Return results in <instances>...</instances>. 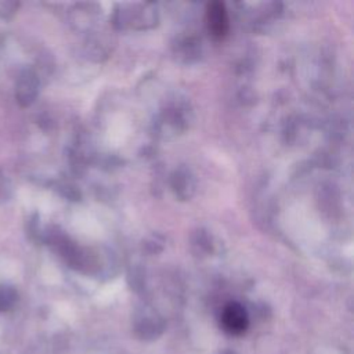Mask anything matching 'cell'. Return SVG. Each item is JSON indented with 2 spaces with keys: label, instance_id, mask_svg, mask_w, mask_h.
I'll return each mask as SVG.
<instances>
[{
  "label": "cell",
  "instance_id": "obj_3",
  "mask_svg": "<svg viewBox=\"0 0 354 354\" xmlns=\"http://www.w3.org/2000/svg\"><path fill=\"white\" fill-rule=\"evenodd\" d=\"M39 91V79L32 69H25L17 82L15 98L21 106L30 105Z\"/></svg>",
  "mask_w": 354,
  "mask_h": 354
},
{
  "label": "cell",
  "instance_id": "obj_2",
  "mask_svg": "<svg viewBox=\"0 0 354 354\" xmlns=\"http://www.w3.org/2000/svg\"><path fill=\"white\" fill-rule=\"evenodd\" d=\"M249 324L248 313L239 303H228L221 313V325L231 335H241Z\"/></svg>",
  "mask_w": 354,
  "mask_h": 354
},
{
  "label": "cell",
  "instance_id": "obj_5",
  "mask_svg": "<svg viewBox=\"0 0 354 354\" xmlns=\"http://www.w3.org/2000/svg\"><path fill=\"white\" fill-rule=\"evenodd\" d=\"M18 3L15 1H4V0H0V17L3 18H8L11 15L15 14L17 8H18Z\"/></svg>",
  "mask_w": 354,
  "mask_h": 354
},
{
  "label": "cell",
  "instance_id": "obj_4",
  "mask_svg": "<svg viewBox=\"0 0 354 354\" xmlns=\"http://www.w3.org/2000/svg\"><path fill=\"white\" fill-rule=\"evenodd\" d=\"M171 184H173V188H174L176 194L180 198H184V199L191 196V194L194 192V187H195L192 176L185 169H180L174 173Z\"/></svg>",
  "mask_w": 354,
  "mask_h": 354
},
{
  "label": "cell",
  "instance_id": "obj_1",
  "mask_svg": "<svg viewBox=\"0 0 354 354\" xmlns=\"http://www.w3.org/2000/svg\"><path fill=\"white\" fill-rule=\"evenodd\" d=\"M206 24L209 33L216 39L221 40L227 36L230 29L228 12L221 1H212L206 8Z\"/></svg>",
  "mask_w": 354,
  "mask_h": 354
}]
</instances>
